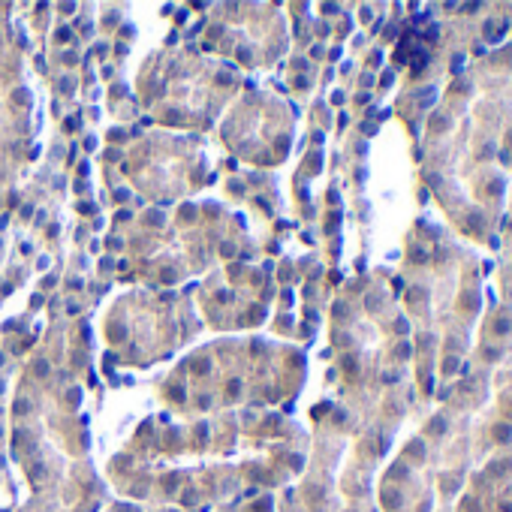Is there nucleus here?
I'll list each match as a JSON object with an SVG mask.
<instances>
[{
	"mask_svg": "<svg viewBox=\"0 0 512 512\" xmlns=\"http://www.w3.org/2000/svg\"><path fill=\"white\" fill-rule=\"evenodd\" d=\"M31 371H34V377H49L52 368H49L46 359H34V362H31Z\"/></svg>",
	"mask_w": 512,
	"mask_h": 512,
	"instance_id": "1",
	"label": "nucleus"
},
{
	"mask_svg": "<svg viewBox=\"0 0 512 512\" xmlns=\"http://www.w3.org/2000/svg\"><path fill=\"white\" fill-rule=\"evenodd\" d=\"M190 368H193V374H196V377H205V374L211 371V362H208V359H196Z\"/></svg>",
	"mask_w": 512,
	"mask_h": 512,
	"instance_id": "2",
	"label": "nucleus"
},
{
	"mask_svg": "<svg viewBox=\"0 0 512 512\" xmlns=\"http://www.w3.org/2000/svg\"><path fill=\"white\" fill-rule=\"evenodd\" d=\"M13 103H16V106H31V91L19 88V91L13 94Z\"/></svg>",
	"mask_w": 512,
	"mask_h": 512,
	"instance_id": "3",
	"label": "nucleus"
},
{
	"mask_svg": "<svg viewBox=\"0 0 512 512\" xmlns=\"http://www.w3.org/2000/svg\"><path fill=\"white\" fill-rule=\"evenodd\" d=\"M145 220H148L151 226H163V211H148Z\"/></svg>",
	"mask_w": 512,
	"mask_h": 512,
	"instance_id": "4",
	"label": "nucleus"
},
{
	"mask_svg": "<svg viewBox=\"0 0 512 512\" xmlns=\"http://www.w3.org/2000/svg\"><path fill=\"white\" fill-rule=\"evenodd\" d=\"M67 404L79 407V404H82V389H70V392H67Z\"/></svg>",
	"mask_w": 512,
	"mask_h": 512,
	"instance_id": "5",
	"label": "nucleus"
},
{
	"mask_svg": "<svg viewBox=\"0 0 512 512\" xmlns=\"http://www.w3.org/2000/svg\"><path fill=\"white\" fill-rule=\"evenodd\" d=\"M263 317H266V308H253L250 311V323H260Z\"/></svg>",
	"mask_w": 512,
	"mask_h": 512,
	"instance_id": "6",
	"label": "nucleus"
},
{
	"mask_svg": "<svg viewBox=\"0 0 512 512\" xmlns=\"http://www.w3.org/2000/svg\"><path fill=\"white\" fill-rule=\"evenodd\" d=\"M55 37H58L61 43H70V40H73V31H70V28H61V31H58Z\"/></svg>",
	"mask_w": 512,
	"mask_h": 512,
	"instance_id": "7",
	"label": "nucleus"
},
{
	"mask_svg": "<svg viewBox=\"0 0 512 512\" xmlns=\"http://www.w3.org/2000/svg\"><path fill=\"white\" fill-rule=\"evenodd\" d=\"M226 392H229V395L235 398V395L241 392V380H229V386H226Z\"/></svg>",
	"mask_w": 512,
	"mask_h": 512,
	"instance_id": "8",
	"label": "nucleus"
},
{
	"mask_svg": "<svg viewBox=\"0 0 512 512\" xmlns=\"http://www.w3.org/2000/svg\"><path fill=\"white\" fill-rule=\"evenodd\" d=\"M28 410H31V401H28V398H22V401L16 404V413L22 416V413H28Z\"/></svg>",
	"mask_w": 512,
	"mask_h": 512,
	"instance_id": "9",
	"label": "nucleus"
},
{
	"mask_svg": "<svg viewBox=\"0 0 512 512\" xmlns=\"http://www.w3.org/2000/svg\"><path fill=\"white\" fill-rule=\"evenodd\" d=\"M61 91H64V94H73V91H76L73 79H64V82H61Z\"/></svg>",
	"mask_w": 512,
	"mask_h": 512,
	"instance_id": "10",
	"label": "nucleus"
},
{
	"mask_svg": "<svg viewBox=\"0 0 512 512\" xmlns=\"http://www.w3.org/2000/svg\"><path fill=\"white\" fill-rule=\"evenodd\" d=\"M79 211H82V214H94V211H97V205H94V202H82V205H79Z\"/></svg>",
	"mask_w": 512,
	"mask_h": 512,
	"instance_id": "11",
	"label": "nucleus"
},
{
	"mask_svg": "<svg viewBox=\"0 0 512 512\" xmlns=\"http://www.w3.org/2000/svg\"><path fill=\"white\" fill-rule=\"evenodd\" d=\"M67 287H70V290H82L85 284H82V278H70V281H67Z\"/></svg>",
	"mask_w": 512,
	"mask_h": 512,
	"instance_id": "12",
	"label": "nucleus"
},
{
	"mask_svg": "<svg viewBox=\"0 0 512 512\" xmlns=\"http://www.w3.org/2000/svg\"><path fill=\"white\" fill-rule=\"evenodd\" d=\"M169 395H172L175 401H184V386H175V389H172Z\"/></svg>",
	"mask_w": 512,
	"mask_h": 512,
	"instance_id": "13",
	"label": "nucleus"
},
{
	"mask_svg": "<svg viewBox=\"0 0 512 512\" xmlns=\"http://www.w3.org/2000/svg\"><path fill=\"white\" fill-rule=\"evenodd\" d=\"M115 199L127 202V199H130V190H124V187H121V190H115Z\"/></svg>",
	"mask_w": 512,
	"mask_h": 512,
	"instance_id": "14",
	"label": "nucleus"
},
{
	"mask_svg": "<svg viewBox=\"0 0 512 512\" xmlns=\"http://www.w3.org/2000/svg\"><path fill=\"white\" fill-rule=\"evenodd\" d=\"M109 139H112V142H121V139H124V130H112Z\"/></svg>",
	"mask_w": 512,
	"mask_h": 512,
	"instance_id": "15",
	"label": "nucleus"
},
{
	"mask_svg": "<svg viewBox=\"0 0 512 512\" xmlns=\"http://www.w3.org/2000/svg\"><path fill=\"white\" fill-rule=\"evenodd\" d=\"M287 148H290V139H287V136H284V139H278V151H281V154H284V151H287Z\"/></svg>",
	"mask_w": 512,
	"mask_h": 512,
	"instance_id": "16",
	"label": "nucleus"
},
{
	"mask_svg": "<svg viewBox=\"0 0 512 512\" xmlns=\"http://www.w3.org/2000/svg\"><path fill=\"white\" fill-rule=\"evenodd\" d=\"M196 434H199V440H202V443L208 440V428H205V425H199V428H196Z\"/></svg>",
	"mask_w": 512,
	"mask_h": 512,
	"instance_id": "17",
	"label": "nucleus"
},
{
	"mask_svg": "<svg viewBox=\"0 0 512 512\" xmlns=\"http://www.w3.org/2000/svg\"><path fill=\"white\" fill-rule=\"evenodd\" d=\"M22 217H25V220H31V217H34V208H31V205H25V208H22Z\"/></svg>",
	"mask_w": 512,
	"mask_h": 512,
	"instance_id": "18",
	"label": "nucleus"
},
{
	"mask_svg": "<svg viewBox=\"0 0 512 512\" xmlns=\"http://www.w3.org/2000/svg\"><path fill=\"white\" fill-rule=\"evenodd\" d=\"M220 253H226V256H232V253H235V247H232V244H220Z\"/></svg>",
	"mask_w": 512,
	"mask_h": 512,
	"instance_id": "19",
	"label": "nucleus"
},
{
	"mask_svg": "<svg viewBox=\"0 0 512 512\" xmlns=\"http://www.w3.org/2000/svg\"><path fill=\"white\" fill-rule=\"evenodd\" d=\"M163 284H175V272H163Z\"/></svg>",
	"mask_w": 512,
	"mask_h": 512,
	"instance_id": "20",
	"label": "nucleus"
},
{
	"mask_svg": "<svg viewBox=\"0 0 512 512\" xmlns=\"http://www.w3.org/2000/svg\"><path fill=\"white\" fill-rule=\"evenodd\" d=\"M0 437H4V428H0Z\"/></svg>",
	"mask_w": 512,
	"mask_h": 512,
	"instance_id": "21",
	"label": "nucleus"
}]
</instances>
